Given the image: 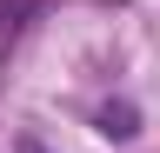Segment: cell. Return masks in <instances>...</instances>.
<instances>
[{"label": "cell", "instance_id": "6da1fadb", "mask_svg": "<svg viewBox=\"0 0 160 153\" xmlns=\"http://www.w3.org/2000/svg\"><path fill=\"white\" fill-rule=\"evenodd\" d=\"M100 133H107V140H133L140 133V113L120 100V107H100Z\"/></svg>", "mask_w": 160, "mask_h": 153}, {"label": "cell", "instance_id": "7a4b0ae2", "mask_svg": "<svg viewBox=\"0 0 160 153\" xmlns=\"http://www.w3.org/2000/svg\"><path fill=\"white\" fill-rule=\"evenodd\" d=\"M20 153H47V146H40V140H20Z\"/></svg>", "mask_w": 160, "mask_h": 153}]
</instances>
